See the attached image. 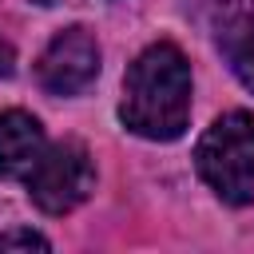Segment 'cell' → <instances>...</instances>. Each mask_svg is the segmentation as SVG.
<instances>
[{
	"label": "cell",
	"instance_id": "obj_1",
	"mask_svg": "<svg viewBox=\"0 0 254 254\" xmlns=\"http://www.w3.org/2000/svg\"><path fill=\"white\" fill-rule=\"evenodd\" d=\"M119 119L127 131L151 143H171L187 131L190 119V64L187 56L159 40L135 56L123 75Z\"/></svg>",
	"mask_w": 254,
	"mask_h": 254
},
{
	"label": "cell",
	"instance_id": "obj_2",
	"mask_svg": "<svg viewBox=\"0 0 254 254\" xmlns=\"http://www.w3.org/2000/svg\"><path fill=\"white\" fill-rule=\"evenodd\" d=\"M198 179L230 206H246L254 198V115L226 111L218 115L198 147H194Z\"/></svg>",
	"mask_w": 254,
	"mask_h": 254
},
{
	"label": "cell",
	"instance_id": "obj_3",
	"mask_svg": "<svg viewBox=\"0 0 254 254\" xmlns=\"http://www.w3.org/2000/svg\"><path fill=\"white\" fill-rule=\"evenodd\" d=\"M95 190V167L79 139H60L44 147L40 163L28 171V198L44 214H67Z\"/></svg>",
	"mask_w": 254,
	"mask_h": 254
},
{
	"label": "cell",
	"instance_id": "obj_4",
	"mask_svg": "<svg viewBox=\"0 0 254 254\" xmlns=\"http://www.w3.org/2000/svg\"><path fill=\"white\" fill-rule=\"evenodd\" d=\"M99 75V44L87 28H64L36 60V79L48 95H79Z\"/></svg>",
	"mask_w": 254,
	"mask_h": 254
},
{
	"label": "cell",
	"instance_id": "obj_5",
	"mask_svg": "<svg viewBox=\"0 0 254 254\" xmlns=\"http://www.w3.org/2000/svg\"><path fill=\"white\" fill-rule=\"evenodd\" d=\"M48 139L36 115L28 111H0V179H28L40 163Z\"/></svg>",
	"mask_w": 254,
	"mask_h": 254
},
{
	"label": "cell",
	"instance_id": "obj_6",
	"mask_svg": "<svg viewBox=\"0 0 254 254\" xmlns=\"http://www.w3.org/2000/svg\"><path fill=\"white\" fill-rule=\"evenodd\" d=\"M214 36L238 83L254 91V12H222L214 20Z\"/></svg>",
	"mask_w": 254,
	"mask_h": 254
},
{
	"label": "cell",
	"instance_id": "obj_7",
	"mask_svg": "<svg viewBox=\"0 0 254 254\" xmlns=\"http://www.w3.org/2000/svg\"><path fill=\"white\" fill-rule=\"evenodd\" d=\"M0 250H52V242H48L40 230L16 226V230H4V234H0Z\"/></svg>",
	"mask_w": 254,
	"mask_h": 254
},
{
	"label": "cell",
	"instance_id": "obj_8",
	"mask_svg": "<svg viewBox=\"0 0 254 254\" xmlns=\"http://www.w3.org/2000/svg\"><path fill=\"white\" fill-rule=\"evenodd\" d=\"M12 67H16V52H12V44L0 36V79L12 75Z\"/></svg>",
	"mask_w": 254,
	"mask_h": 254
},
{
	"label": "cell",
	"instance_id": "obj_9",
	"mask_svg": "<svg viewBox=\"0 0 254 254\" xmlns=\"http://www.w3.org/2000/svg\"><path fill=\"white\" fill-rule=\"evenodd\" d=\"M32 4H44V8H48V4H56V0H32Z\"/></svg>",
	"mask_w": 254,
	"mask_h": 254
}]
</instances>
